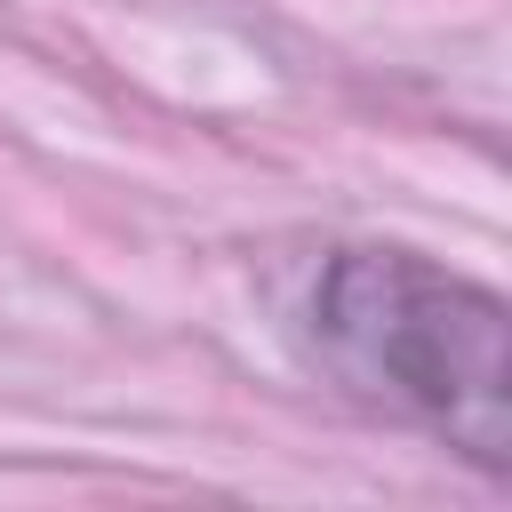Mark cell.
<instances>
[{"instance_id": "obj_1", "label": "cell", "mask_w": 512, "mask_h": 512, "mask_svg": "<svg viewBox=\"0 0 512 512\" xmlns=\"http://www.w3.org/2000/svg\"><path fill=\"white\" fill-rule=\"evenodd\" d=\"M312 336L344 384L432 424L472 464H512V312L496 288L416 248H336Z\"/></svg>"}]
</instances>
